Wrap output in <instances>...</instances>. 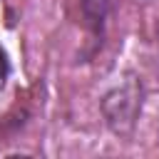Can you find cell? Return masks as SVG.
<instances>
[{
	"instance_id": "obj_1",
	"label": "cell",
	"mask_w": 159,
	"mask_h": 159,
	"mask_svg": "<svg viewBox=\"0 0 159 159\" xmlns=\"http://www.w3.org/2000/svg\"><path fill=\"white\" fill-rule=\"evenodd\" d=\"M5 77H7V60H5V52L0 50V87L5 84Z\"/></svg>"
}]
</instances>
